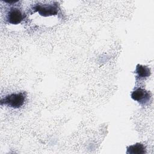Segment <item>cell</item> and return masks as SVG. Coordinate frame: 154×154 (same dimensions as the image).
<instances>
[{"mask_svg": "<svg viewBox=\"0 0 154 154\" xmlns=\"http://www.w3.org/2000/svg\"><path fill=\"white\" fill-rule=\"evenodd\" d=\"M26 94L25 92L11 93L1 98L0 102L1 105H7L9 107L17 109L20 108L25 103Z\"/></svg>", "mask_w": 154, "mask_h": 154, "instance_id": "obj_1", "label": "cell"}, {"mask_svg": "<svg viewBox=\"0 0 154 154\" xmlns=\"http://www.w3.org/2000/svg\"><path fill=\"white\" fill-rule=\"evenodd\" d=\"M134 73L137 74L136 80H144L149 77L151 74L150 70L147 66L139 64L137 65Z\"/></svg>", "mask_w": 154, "mask_h": 154, "instance_id": "obj_5", "label": "cell"}, {"mask_svg": "<svg viewBox=\"0 0 154 154\" xmlns=\"http://www.w3.org/2000/svg\"><path fill=\"white\" fill-rule=\"evenodd\" d=\"M131 96L133 100L138 102L140 105L146 106L149 103L152 94L142 87H137L132 92Z\"/></svg>", "mask_w": 154, "mask_h": 154, "instance_id": "obj_3", "label": "cell"}, {"mask_svg": "<svg viewBox=\"0 0 154 154\" xmlns=\"http://www.w3.org/2000/svg\"><path fill=\"white\" fill-rule=\"evenodd\" d=\"M5 19L8 23L17 25L24 19V14L19 8L11 7L7 11Z\"/></svg>", "mask_w": 154, "mask_h": 154, "instance_id": "obj_4", "label": "cell"}, {"mask_svg": "<svg viewBox=\"0 0 154 154\" xmlns=\"http://www.w3.org/2000/svg\"><path fill=\"white\" fill-rule=\"evenodd\" d=\"M32 10L34 12H38L42 16L48 17L58 14L59 5L57 2H51L48 4L38 2L34 5Z\"/></svg>", "mask_w": 154, "mask_h": 154, "instance_id": "obj_2", "label": "cell"}, {"mask_svg": "<svg viewBox=\"0 0 154 154\" xmlns=\"http://www.w3.org/2000/svg\"><path fill=\"white\" fill-rule=\"evenodd\" d=\"M146 153V148L144 144L137 143L127 147V154H144Z\"/></svg>", "mask_w": 154, "mask_h": 154, "instance_id": "obj_6", "label": "cell"}]
</instances>
